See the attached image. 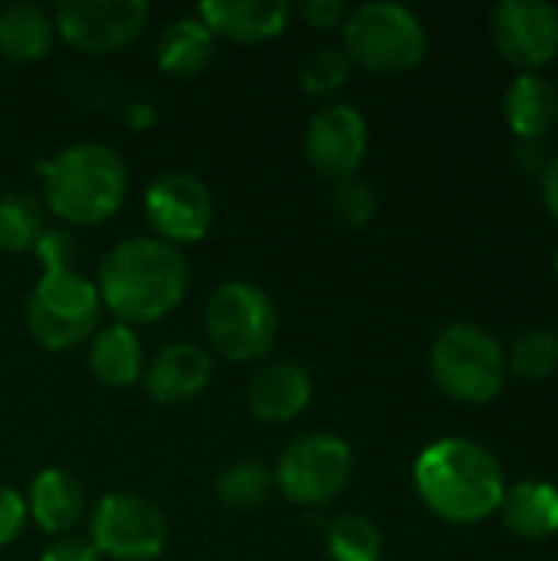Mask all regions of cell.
Segmentation results:
<instances>
[{"label":"cell","instance_id":"obj_21","mask_svg":"<svg viewBox=\"0 0 558 561\" xmlns=\"http://www.w3.org/2000/svg\"><path fill=\"white\" fill-rule=\"evenodd\" d=\"M56 39L53 16L33 3H13L0 10V56L20 66L49 56Z\"/></svg>","mask_w":558,"mask_h":561},{"label":"cell","instance_id":"obj_17","mask_svg":"<svg viewBox=\"0 0 558 561\" xmlns=\"http://www.w3.org/2000/svg\"><path fill=\"white\" fill-rule=\"evenodd\" d=\"M26 513L43 533H49L56 539L69 536L79 526V519L86 516V490L69 470L46 467L30 483Z\"/></svg>","mask_w":558,"mask_h":561},{"label":"cell","instance_id":"obj_31","mask_svg":"<svg viewBox=\"0 0 558 561\" xmlns=\"http://www.w3.org/2000/svg\"><path fill=\"white\" fill-rule=\"evenodd\" d=\"M296 10L312 30H335L349 16V3L342 0H303Z\"/></svg>","mask_w":558,"mask_h":561},{"label":"cell","instance_id":"obj_24","mask_svg":"<svg viewBox=\"0 0 558 561\" xmlns=\"http://www.w3.org/2000/svg\"><path fill=\"white\" fill-rule=\"evenodd\" d=\"M214 493L227 510L253 513V510L266 506V500L273 493V470H266L257 460H237L217 473Z\"/></svg>","mask_w":558,"mask_h":561},{"label":"cell","instance_id":"obj_10","mask_svg":"<svg viewBox=\"0 0 558 561\" xmlns=\"http://www.w3.org/2000/svg\"><path fill=\"white\" fill-rule=\"evenodd\" d=\"M145 0H62L53 10L56 33L79 53L105 56L125 49L148 23Z\"/></svg>","mask_w":558,"mask_h":561},{"label":"cell","instance_id":"obj_11","mask_svg":"<svg viewBox=\"0 0 558 561\" xmlns=\"http://www.w3.org/2000/svg\"><path fill=\"white\" fill-rule=\"evenodd\" d=\"M145 217L155 230L158 240L181 247V243H197L210 233L214 227V194L210 187L184 171L161 174L148 184L145 191Z\"/></svg>","mask_w":558,"mask_h":561},{"label":"cell","instance_id":"obj_8","mask_svg":"<svg viewBox=\"0 0 558 561\" xmlns=\"http://www.w3.org/2000/svg\"><path fill=\"white\" fill-rule=\"evenodd\" d=\"M355 457L349 440L335 434H303L276 460L273 486L293 506H326L352 483Z\"/></svg>","mask_w":558,"mask_h":561},{"label":"cell","instance_id":"obj_5","mask_svg":"<svg viewBox=\"0 0 558 561\" xmlns=\"http://www.w3.org/2000/svg\"><path fill=\"white\" fill-rule=\"evenodd\" d=\"M204 332L210 348L237 365L260 362L273 352L276 332H280V316L273 299L247 283V279H230L214 289L204 309Z\"/></svg>","mask_w":558,"mask_h":561},{"label":"cell","instance_id":"obj_36","mask_svg":"<svg viewBox=\"0 0 558 561\" xmlns=\"http://www.w3.org/2000/svg\"><path fill=\"white\" fill-rule=\"evenodd\" d=\"M556 273H558V253H556Z\"/></svg>","mask_w":558,"mask_h":561},{"label":"cell","instance_id":"obj_22","mask_svg":"<svg viewBox=\"0 0 558 561\" xmlns=\"http://www.w3.org/2000/svg\"><path fill=\"white\" fill-rule=\"evenodd\" d=\"M503 523L523 539H549L558 533V490L549 483H516L500 503Z\"/></svg>","mask_w":558,"mask_h":561},{"label":"cell","instance_id":"obj_26","mask_svg":"<svg viewBox=\"0 0 558 561\" xmlns=\"http://www.w3.org/2000/svg\"><path fill=\"white\" fill-rule=\"evenodd\" d=\"M558 368V335L549 329H529L523 332L510 355H506V371H516L520 378L543 381L556 375Z\"/></svg>","mask_w":558,"mask_h":561},{"label":"cell","instance_id":"obj_32","mask_svg":"<svg viewBox=\"0 0 558 561\" xmlns=\"http://www.w3.org/2000/svg\"><path fill=\"white\" fill-rule=\"evenodd\" d=\"M39 561H99V552L92 549L89 539L79 536H59L53 546L43 549Z\"/></svg>","mask_w":558,"mask_h":561},{"label":"cell","instance_id":"obj_7","mask_svg":"<svg viewBox=\"0 0 558 561\" xmlns=\"http://www.w3.org/2000/svg\"><path fill=\"white\" fill-rule=\"evenodd\" d=\"M345 53L352 62L372 72H405L414 69L428 53V33L421 20L388 0L362 3L345 16Z\"/></svg>","mask_w":558,"mask_h":561},{"label":"cell","instance_id":"obj_35","mask_svg":"<svg viewBox=\"0 0 558 561\" xmlns=\"http://www.w3.org/2000/svg\"><path fill=\"white\" fill-rule=\"evenodd\" d=\"M543 197H546V207L553 210V217L558 220V154L543 174Z\"/></svg>","mask_w":558,"mask_h":561},{"label":"cell","instance_id":"obj_15","mask_svg":"<svg viewBox=\"0 0 558 561\" xmlns=\"http://www.w3.org/2000/svg\"><path fill=\"white\" fill-rule=\"evenodd\" d=\"M293 7L286 0H204L197 20L230 43H270L289 23Z\"/></svg>","mask_w":558,"mask_h":561},{"label":"cell","instance_id":"obj_13","mask_svg":"<svg viewBox=\"0 0 558 561\" xmlns=\"http://www.w3.org/2000/svg\"><path fill=\"white\" fill-rule=\"evenodd\" d=\"M497 49L523 66L539 69L558 56V10L543 0H503L490 13Z\"/></svg>","mask_w":558,"mask_h":561},{"label":"cell","instance_id":"obj_23","mask_svg":"<svg viewBox=\"0 0 558 561\" xmlns=\"http://www.w3.org/2000/svg\"><path fill=\"white\" fill-rule=\"evenodd\" d=\"M46 233V204L33 191H7L0 197V253L20 256L36 250Z\"/></svg>","mask_w":558,"mask_h":561},{"label":"cell","instance_id":"obj_9","mask_svg":"<svg viewBox=\"0 0 558 561\" xmlns=\"http://www.w3.org/2000/svg\"><path fill=\"white\" fill-rule=\"evenodd\" d=\"M99 559L112 561H155L168 549L164 513L138 493H105L92 516L89 536Z\"/></svg>","mask_w":558,"mask_h":561},{"label":"cell","instance_id":"obj_29","mask_svg":"<svg viewBox=\"0 0 558 561\" xmlns=\"http://www.w3.org/2000/svg\"><path fill=\"white\" fill-rule=\"evenodd\" d=\"M33 253L43 263V273L46 270H76L72 266V260H76V237L69 230H46Z\"/></svg>","mask_w":558,"mask_h":561},{"label":"cell","instance_id":"obj_6","mask_svg":"<svg viewBox=\"0 0 558 561\" xmlns=\"http://www.w3.org/2000/svg\"><path fill=\"white\" fill-rule=\"evenodd\" d=\"M102 299L79 270H46L26 299V329L46 352L82 345L99 325Z\"/></svg>","mask_w":558,"mask_h":561},{"label":"cell","instance_id":"obj_34","mask_svg":"<svg viewBox=\"0 0 558 561\" xmlns=\"http://www.w3.org/2000/svg\"><path fill=\"white\" fill-rule=\"evenodd\" d=\"M155 122H158V112H155L151 102H132V105H125V125H128V128L148 131Z\"/></svg>","mask_w":558,"mask_h":561},{"label":"cell","instance_id":"obj_19","mask_svg":"<svg viewBox=\"0 0 558 561\" xmlns=\"http://www.w3.org/2000/svg\"><path fill=\"white\" fill-rule=\"evenodd\" d=\"M503 112L516 138H546L558 122L556 85L536 72H523L510 82Z\"/></svg>","mask_w":558,"mask_h":561},{"label":"cell","instance_id":"obj_4","mask_svg":"<svg viewBox=\"0 0 558 561\" xmlns=\"http://www.w3.org/2000/svg\"><path fill=\"white\" fill-rule=\"evenodd\" d=\"M431 378L454 401L487 404L503 391L506 352L487 329L454 322L431 345Z\"/></svg>","mask_w":558,"mask_h":561},{"label":"cell","instance_id":"obj_33","mask_svg":"<svg viewBox=\"0 0 558 561\" xmlns=\"http://www.w3.org/2000/svg\"><path fill=\"white\" fill-rule=\"evenodd\" d=\"M513 154H516V164L523 171H533V174H546V168L556 158L546 138H520V145H516Z\"/></svg>","mask_w":558,"mask_h":561},{"label":"cell","instance_id":"obj_27","mask_svg":"<svg viewBox=\"0 0 558 561\" xmlns=\"http://www.w3.org/2000/svg\"><path fill=\"white\" fill-rule=\"evenodd\" d=\"M352 76V59L339 46H319L299 62V85L309 95H335Z\"/></svg>","mask_w":558,"mask_h":561},{"label":"cell","instance_id":"obj_25","mask_svg":"<svg viewBox=\"0 0 558 561\" xmlns=\"http://www.w3.org/2000/svg\"><path fill=\"white\" fill-rule=\"evenodd\" d=\"M326 549L332 561H378L385 552V539L368 516L345 513L329 523Z\"/></svg>","mask_w":558,"mask_h":561},{"label":"cell","instance_id":"obj_16","mask_svg":"<svg viewBox=\"0 0 558 561\" xmlns=\"http://www.w3.org/2000/svg\"><path fill=\"white\" fill-rule=\"evenodd\" d=\"M312 401V375L296 362L260 368L247 385V411L263 424H289Z\"/></svg>","mask_w":558,"mask_h":561},{"label":"cell","instance_id":"obj_28","mask_svg":"<svg viewBox=\"0 0 558 561\" xmlns=\"http://www.w3.org/2000/svg\"><path fill=\"white\" fill-rule=\"evenodd\" d=\"M332 210L335 217L345 224V227H368L378 214V194L372 184L358 181V178H349L335 187L332 194Z\"/></svg>","mask_w":558,"mask_h":561},{"label":"cell","instance_id":"obj_20","mask_svg":"<svg viewBox=\"0 0 558 561\" xmlns=\"http://www.w3.org/2000/svg\"><path fill=\"white\" fill-rule=\"evenodd\" d=\"M155 59L161 72L174 79H194L201 76L214 59V33L197 16H181L164 26L155 46Z\"/></svg>","mask_w":558,"mask_h":561},{"label":"cell","instance_id":"obj_2","mask_svg":"<svg viewBox=\"0 0 558 561\" xmlns=\"http://www.w3.org/2000/svg\"><path fill=\"white\" fill-rule=\"evenodd\" d=\"M414 486L424 506L454 526H470L500 510L506 480L500 460L464 437H444L414 460Z\"/></svg>","mask_w":558,"mask_h":561},{"label":"cell","instance_id":"obj_14","mask_svg":"<svg viewBox=\"0 0 558 561\" xmlns=\"http://www.w3.org/2000/svg\"><path fill=\"white\" fill-rule=\"evenodd\" d=\"M145 391L164 408H181L197 401L214 381V358L201 345H168L145 365Z\"/></svg>","mask_w":558,"mask_h":561},{"label":"cell","instance_id":"obj_30","mask_svg":"<svg viewBox=\"0 0 558 561\" xmlns=\"http://www.w3.org/2000/svg\"><path fill=\"white\" fill-rule=\"evenodd\" d=\"M26 516V496L10 486H0V549H7L23 533Z\"/></svg>","mask_w":558,"mask_h":561},{"label":"cell","instance_id":"obj_12","mask_svg":"<svg viewBox=\"0 0 558 561\" xmlns=\"http://www.w3.org/2000/svg\"><path fill=\"white\" fill-rule=\"evenodd\" d=\"M306 161L329 181H349L368 154V122L352 105L319 108L306 125Z\"/></svg>","mask_w":558,"mask_h":561},{"label":"cell","instance_id":"obj_18","mask_svg":"<svg viewBox=\"0 0 558 561\" xmlns=\"http://www.w3.org/2000/svg\"><path fill=\"white\" fill-rule=\"evenodd\" d=\"M86 365L92 378L105 388H132L145 375V348L135 329L112 322L99 329L89 342Z\"/></svg>","mask_w":558,"mask_h":561},{"label":"cell","instance_id":"obj_3","mask_svg":"<svg viewBox=\"0 0 558 561\" xmlns=\"http://www.w3.org/2000/svg\"><path fill=\"white\" fill-rule=\"evenodd\" d=\"M43 204L66 224L95 227L115 217L128 197V168L122 154L102 141H76L56 158L39 161Z\"/></svg>","mask_w":558,"mask_h":561},{"label":"cell","instance_id":"obj_1","mask_svg":"<svg viewBox=\"0 0 558 561\" xmlns=\"http://www.w3.org/2000/svg\"><path fill=\"white\" fill-rule=\"evenodd\" d=\"M191 273L178 247L158 237H132L115 243L99 266V299L115 322L135 329L171 316L184 293Z\"/></svg>","mask_w":558,"mask_h":561}]
</instances>
